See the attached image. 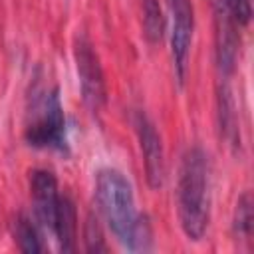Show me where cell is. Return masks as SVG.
Returning a JSON list of instances; mask_svg holds the SVG:
<instances>
[{
  "instance_id": "obj_1",
  "label": "cell",
  "mask_w": 254,
  "mask_h": 254,
  "mask_svg": "<svg viewBox=\"0 0 254 254\" xmlns=\"http://www.w3.org/2000/svg\"><path fill=\"white\" fill-rule=\"evenodd\" d=\"M95 202L113 236L129 252L153 248V230L145 214L135 206L133 187L123 173L101 169L95 177Z\"/></svg>"
},
{
  "instance_id": "obj_2",
  "label": "cell",
  "mask_w": 254,
  "mask_h": 254,
  "mask_svg": "<svg viewBox=\"0 0 254 254\" xmlns=\"http://www.w3.org/2000/svg\"><path fill=\"white\" fill-rule=\"evenodd\" d=\"M208 157L194 145L187 149L179 169L177 183V208L185 236L198 242L210 220V192H208Z\"/></svg>"
},
{
  "instance_id": "obj_3",
  "label": "cell",
  "mask_w": 254,
  "mask_h": 254,
  "mask_svg": "<svg viewBox=\"0 0 254 254\" xmlns=\"http://www.w3.org/2000/svg\"><path fill=\"white\" fill-rule=\"evenodd\" d=\"M24 139L30 147L36 149H52L65 153L67 147V129L65 115L60 99V89H46L32 107V121L26 125Z\"/></svg>"
},
{
  "instance_id": "obj_4",
  "label": "cell",
  "mask_w": 254,
  "mask_h": 254,
  "mask_svg": "<svg viewBox=\"0 0 254 254\" xmlns=\"http://www.w3.org/2000/svg\"><path fill=\"white\" fill-rule=\"evenodd\" d=\"M73 60L79 77V89L85 105L91 111H99L107 101V87L105 75L99 64V56L91 44V40L79 32L73 40Z\"/></svg>"
},
{
  "instance_id": "obj_5",
  "label": "cell",
  "mask_w": 254,
  "mask_h": 254,
  "mask_svg": "<svg viewBox=\"0 0 254 254\" xmlns=\"http://www.w3.org/2000/svg\"><path fill=\"white\" fill-rule=\"evenodd\" d=\"M171 16V56L179 83H185L189 50L194 30V8L190 0H167Z\"/></svg>"
},
{
  "instance_id": "obj_6",
  "label": "cell",
  "mask_w": 254,
  "mask_h": 254,
  "mask_svg": "<svg viewBox=\"0 0 254 254\" xmlns=\"http://www.w3.org/2000/svg\"><path fill=\"white\" fill-rule=\"evenodd\" d=\"M133 125H135L141 155H143L147 183L151 189H161L165 181V153H163L161 135L157 133L155 123L147 117L145 111H135Z\"/></svg>"
},
{
  "instance_id": "obj_7",
  "label": "cell",
  "mask_w": 254,
  "mask_h": 254,
  "mask_svg": "<svg viewBox=\"0 0 254 254\" xmlns=\"http://www.w3.org/2000/svg\"><path fill=\"white\" fill-rule=\"evenodd\" d=\"M30 194L34 202V216L36 222L52 232L58 202H60V190L58 181L52 171L46 169H34L30 173Z\"/></svg>"
},
{
  "instance_id": "obj_8",
  "label": "cell",
  "mask_w": 254,
  "mask_h": 254,
  "mask_svg": "<svg viewBox=\"0 0 254 254\" xmlns=\"http://www.w3.org/2000/svg\"><path fill=\"white\" fill-rule=\"evenodd\" d=\"M216 62L218 69L228 75L236 64L238 52V36H236V22L230 18L222 2L216 4Z\"/></svg>"
},
{
  "instance_id": "obj_9",
  "label": "cell",
  "mask_w": 254,
  "mask_h": 254,
  "mask_svg": "<svg viewBox=\"0 0 254 254\" xmlns=\"http://www.w3.org/2000/svg\"><path fill=\"white\" fill-rule=\"evenodd\" d=\"M52 234L58 240V246L62 252H73L75 250V236H77V210L67 194H60Z\"/></svg>"
},
{
  "instance_id": "obj_10",
  "label": "cell",
  "mask_w": 254,
  "mask_h": 254,
  "mask_svg": "<svg viewBox=\"0 0 254 254\" xmlns=\"http://www.w3.org/2000/svg\"><path fill=\"white\" fill-rule=\"evenodd\" d=\"M40 224L36 220H32L28 214L20 212L14 218V240L18 242V248L26 254H34V252H42L44 244H42V236H40Z\"/></svg>"
},
{
  "instance_id": "obj_11",
  "label": "cell",
  "mask_w": 254,
  "mask_h": 254,
  "mask_svg": "<svg viewBox=\"0 0 254 254\" xmlns=\"http://www.w3.org/2000/svg\"><path fill=\"white\" fill-rule=\"evenodd\" d=\"M143 34L149 44L161 42L165 34V16L159 0H143Z\"/></svg>"
},
{
  "instance_id": "obj_12",
  "label": "cell",
  "mask_w": 254,
  "mask_h": 254,
  "mask_svg": "<svg viewBox=\"0 0 254 254\" xmlns=\"http://www.w3.org/2000/svg\"><path fill=\"white\" fill-rule=\"evenodd\" d=\"M252 226H254V210H252V196L250 192H244L234 208V220H232V230L236 236L250 240L252 236Z\"/></svg>"
},
{
  "instance_id": "obj_13",
  "label": "cell",
  "mask_w": 254,
  "mask_h": 254,
  "mask_svg": "<svg viewBox=\"0 0 254 254\" xmlns=\"http://www.w3.org/2000/svg\"><path fill=\"white\" fill-rule=\"evenodd\" d=\"M236 26H248L252 20V4L250 0H220Z\"/></svg>"
},
{
  "instance_id": "obj_14",
  "label": "cell",
  "mask_w": 254,
  "mask_h": 254,
  "mask_svg": "<svg viewBox=\"0 0 254 254\" xmlns=\"http://www.w3.org/2000/svg\"><path fill=\"white\" fill-rule=\"evenodd\" d=\"M83 236H85V250L87 252H107V246L103 242V234H101V228L97 224V218L87 216Z\"/></svg>"
}]
</instances>
